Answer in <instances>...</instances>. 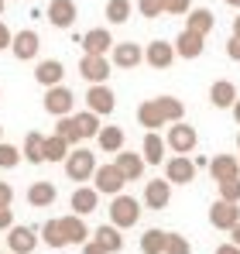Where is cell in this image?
I'll return each instance as SVG.
<instances>
[{
  "mask_svg": "<svg viewBox=\"0 0 240 254\" xmlns=\"http://www.w3.org/2000/svg\"><path fill=\"white\" fill-rule=\"evenodd\" d=\"M137 220H141V203L134 199V196H114L110 199V223L120 227V230H127V227H137Z\"/></svg>",
  "mask_w": 240,
  "mask_h": 254,
  "instance_id": "6da1fadb",
  "label": "cell"
},
{
  "mask_svg": "<svg viewBox=\"0 0 240 254\" xmlns=\"http://www.w3.org/2000/svg\"><path fill=\"white\" fill-rule=\"evenodd\" d=\"M93 172H96V155L89 148H72L65 158V175L72 182H93Z\"/></svg>",
  "mask_w": 240,
  "mask_h": 254,
  "instance_id": "7a4b0ae2",
  "label": "cell"
},
{
  "mask_svg": "<svg viewBox=\"0 0 240 254\" xmlns=\"http://www.w3.org/2000/svg\"><path fill=\"white\" fill-rule=\"evenodd\" d=\"M123 186H127V179H123V172L114 162L110 165H96V172H93V189L100 196H120Z\"/></svg>",
  "mask_w": 240,
  "mask_h": 254,
  "instance_id": "3957f363",
  "label": "cell"
},
{
  "mask_svg": "<svg viewBox=\"0 0 240 254\" xmlns=\"http://www.w3.org/2000/svg\"><path fill=\"white\" fill-rule=\"evenodd\" d=\"M165 144H168L175 155H189V151L199 144V134H196V127H192V124L179 121V124L168 127V134H165Z\"/></svg>",
  "mask_w": 240,
  "mask_h": 254,
  "instance_id": "277c9868",
  "label": "cell"
},
{
  "mask_svg": "<svg viewBox=\"0 0 240 254\" xmlns=\"http://www.w3.org/2000/svg\"><path fill=\"white\" fill-rule=\"evenodd\" d=\"M72 107H76V93H72L69 86H52V89H45V110H48L55 121H59V117H69Z\"/></svg>",
  "mask_w": 240,
  "mask_h": 254,
  "instance_id": "5b68a950",
  "label": "cell"
},
{
  "mask_svg": "<svg viewBox=\"0 0 240 254\" xmlns=\"http://www.w3.org/2000/svg\"><path fill=\"white\" fill-rule=\"evenodd\" d=\"M110 55H82L79 59V76L86 79L89 86H100L110 79Z\"/></svg>",
  "mask_w": 240,
  "mask_h": 254,
  "instance_id": "8992f818",
  "label": "cell"
},
{
  "mask_svg": "<svg viewBox=\"0 0 240 254\" xmlns=\"http://www.w3.org/2000/svg\"><path fill=\"white\" fill-rule=\"evenodd\" d=\"M41 234L35 230V227H21V223H14L10 230H7V248H10V254H31L35 248H38Z\"/></svg>",
  "mask_w": 240,
  "mask_h": 254,
  "instance_id": "52a82bcc",
  "label": "cell"
},
{
  "mask_svg": "<svg viewBox=\"0 0 240 254\" xmlns=\"http://www.w3.org/2000/svg\"><path fill=\"white\" fill-rule=\"evenodd\" d=\"M114 107H117V96H114V89H110L107 83L89 86V89H86V110H93L96 117L114 114Z\"/></svg>",
  "mask_w": 240,
  "mask_h": 254,
  "instance_id": "ba28073f",
  "label": "cell"
},
{
  "mask_svg": "<svg viewBox=\"0 0 240 254\" xmlns=\"http://www.w3.org/2000/svg\"><path fill=\"white\" fill-rule=\"evenodd\" d=\"M165 179H168L172 186H189V182L196 179V162H192L189 155H172V158L165 162Z\"/></svg>",
  "mask_w": 240,
  "mask_h": 254,
  "instance_id": "9c48e42d",
  "label": "cell"
},
{
  "mask_svg": "<svg viewBox=\"0 0 240 254\" xmlns=\"http://www.w3.org/2000/svg\"><path fill=\"white\" fill-rule=\"evenodd\" d=\"M38 52H41V35H38V31L24 28V31L14 35V42H10V55H14L17 62H31Z\"/></svg>",
  "mask_w": 240,
  "mask_h": 254,
  "instance_id": "30bf717a",
  "label": "cell"
},
{
  "mask_svg": "<svg viewBox=\"0 0 240 254\" xmlns=\"http://www.w3.org/2000/svg\"><path fill=\"white\" fill-rule=\"evenodd\" d=\"M45 14H48V24H52V28H59V31H69V28L76 24V17H79L76 0H52Z\"/></svg>",
  "mask_w": 240,
  "mask_h": 254,
  "instance_id": "8fae6325",
  "label": "cell"
},
{
  "mask_svg": "<svg viewBox=\"0 0 240 254\" xmlns=\"http://www.w3.org/2000/svg\"><path fill=\"white\" fill-rule=\"evenodd\" d=\"M110 62H114L117 69H137V65L144 62V48L137 42H117L110 48Z\"/></svg>",
  "mask_w": 240,
  "mask_h": 254,
  "instance_id": "7c38bea8",
  "label": "cell"
},
{
  "mask_svg": "<svg viewBox=\"0 0 240 254\" xmlns=\"http://www.w3.org/2000/svg\"><path fill=\"white\" fill-rule=\"evenodd\" d=\"M209 223L216 230H234L240 223V203H227V199H216L209 206Z\"/></svg>",
  "mask_w": 240,
  "mask_h": 254,
  "instance_id": "4fadbf2b",
  "label": "cell"
},
{
  "mask_svg": "<svg viewBox=\"0 0 240 254\" xmlns=\"http://www.w3.org/2000/svg\"><path fill=\"white\" fill-rule=\"evenodd\" d=\"M79 45H82V55H110V48L117 42H114L110 28H93L79 38Z\"/></svg>",
  "mask_w": 240,
  "mask_h": 254,
  "instance_id": "5bb4252c",
  "label": "cell"
},
{
  "mask_svg": "<svg viewBox=\"0 0 240 254\" xmlns=\"http://www.w3.org/2000/svg\"><path fill=\"white\" fill-rule=\"evenodd\" d=\"M148 210H165L172 203V182L168 179H151L144 182V199H141Z\"/></svg>",
  "mask_w": 240,
  "mask_h": 254,
  "instance_id": "9a60e30c",
  "label": "cell"
},
{
  "mask_svg": "<svg viewBox=\"0 0 240 254\" xmlns=\"http://www.w3.org/2000/svg\"><path fill=\"white\" fill-rule=\"evenodd\" d=\"M144 62L151 65V69H168L172 62H175V45L158 38V42H151L144 48Z\"/></svg>",
  "mask_w": 240,
  "mask_h": 254,
  "instance_id": "2e32d148",
  "label": "cell"
},
{
  "mask_svg": "<svg viewBox=\"0 0 240 254\" xmlns=\"http://www.w3.org/2000/svg\"><path fill=\"white\" fill-rule=\"evenodd\" d=\"M172 45H175V55H179V59H189V62H192V59H199L202 52H206V38L196 35V31H189V28H185V31H182Z\"/></svg>",
  "mask_w": 240,
  "mask_h": 254,
  "instance_id": "e0dca14e",
  "label": "cell"
},
{
  "mask_svg": "<svg viewBox=\"0 0 240 254\" xmlns=\"http://www.w3.org/2000/svg\"><path fill=\"white\" fill-rule=\"evenodd\" d=\"M114 165L123 172V179H127V182H137V179L144 175V165H148V162H144V155H137V151H127V148H123V151H117Z\"/></svg>",
  "mask_w": 240,
  "mask_h": 254,
  "instance_id": "ac0fdd59",
  "label": "cell"
},
{
  "mask_svg": "<svg viewBox=\"0 0 240 254\" xmlns=\"http://www.w3.org/2000/svg\"><path fill=\"white\" fill-rule=\"evenodd\" d=\"M59 223H62V234H65V241L69 244H86L89 237H93V230L86 227V220L82 216H76V213H69V216H59Z\"/></svg>",
  "mask_w": 240,
  "mask_h": 254,
  "instance_id": "d6986e66",
  "label": "cell"
},
{
  "mask_svg": "<svg viewBox=\"0 0 240 254\" xmlns=\"http://www.w3.org/2000/svg\"><path fill=\"white\" fill-rule=\"evenodd\" d=\"M237 86L230 83V79H216V83L209 86V103L216 107V110H230L234 103H237Z\"/></svg>",
  "mask_w": 240,
  "mask_h": 254,
  "instance_id": "ffe728a7",
  "label": "cell"
},
{
  "mask_svg": "<svg viewBox=\"0 0 240 254\" xmlns=\"http://www.w3.org/2000/svg\"><path fill=\"white\" fill-rule=\"evenodd\" d=\"M69 206H72L76 216H89V213H96V206H100V192H96L93 186H79V189L72 192Z\"/></svg>",
  "mask_w": 240,
  "mask_h": 254,
  "instance_id": "44dd1931",
  "label": "cell"
},
{
  "mask_svg": "<svg viewBox=\"0 0 240 254\" xmlns=\"http://www.w3.org/2000/svg\"><path fill=\"white\" fill-rule=\"evenodd\" d=\"M55 196H59V189H55V182H48V179H38V182H31V186H28V203H31L35 210L52 206V203H55Z\"/></svg>",
  "mask_w": 240,
  "mask_h": 254,
  "instance_id": "7402d4cb",
  "label": "cell"
},
{
  "mask_svg": "<svg viewBox=\"0 0 240 254\" xmlns=\"http://www.w3.org/2000/svg\"><path fill=\"white\" fill-rule=\"evenodd\" d=\"M62 76H65V65H62L59 59H45V62H38V69H35V79H38V86H45V89L62 86Z\"/></svg>",
  "mask_w": 240,
  "mask_h": 254,
  "instance_id": "603a6c76",
  "label": "cell"
},
{
  "mask_svg": "<svg viewBox=\"0 0 240 254\" xmlns=\"http://www.w3.org/2000/svg\"><path fill=\"white\" fill-rule=\"evenodd\" d=\"M209 175H213V182L237 179L240 175V158H234V155H216V158H209Z\"/></svg>",
  "mask_w": 240,
  "mask_h": 254,
  "instance_id": "cb8c5ba5",
  "label": "cell"
},
{
  "mask_svg": "<svg viewBox=\"0 0 240 254\" xmlns=\"http://www.w3.org/2000/svg\"><path fill=\"white\" fill-rule=\"evenodd\" d=\"M185 28L206 38V35L216 28V17H213V10H209V7H192V10L185 14Z\"/></svg>",
  "mask_w": 240,
  "mask_h": 254,
  "instance_id": "d4e9b609",
  "label": "cell"
},
{
  "mask_svg": "<svg viewBox=\"0 0 240 254\" xmlns=\"http://www.w3.org/2000/svg\"><path fill=\"white\" fill-rule=\"evenodd\" d=\"M165 137H161L158 130H148L144 134V144H141V155H144V162L148 165H165Z\"/></svg>",
  "mask_w": 240,
  "mask_h": 254,
  "instance_id": "484cf974",
  "label": "cell"
},
{
  "mask_svg": "<svg viewBox=\"0 0 240 254\" xmlns=\"http://www.w3.org/2000/svg\"><path fill=\"white\" fill-rule=\"evenodd\" d=\"M93 241L103 244L107 254H120V251H123V234H120V227H114V223L96 227V230H93Z\"/></svg>",
  "mask_w": 240,
  "mask_h": 254,
  "instance_id": "4316f807",
  "label": "cell"
},
{
  "mask_svg": "<svg viewBox=\"0 0 240 254\" xmlns=\"http://www.w3.org/2000/svg\"><path fill=\"white\" fill-rule=\"evenodd\" d=\"M137 121H141L144 130H158V127L168 124L165 114H161V107H158V96H155V100H144V103L137 107Z\"/></svg>",
  "mask_w": 240,
  "mask_h": 254,
  "instance_id": "83f0119b",
  "label": "cell"
},
{
  "mask_svg": "<svg viewBox=\"0 0 240 254\" xmlns=\"http://www.w3.org/2000/svg\"><path fill=\"white\" fill-rule=\"evenodd\" d=\"M21 155L28 158V165H41V162H45V134H41V130H28V134H24Z\"/></svg>",
  "mask_w": 240,
  "mask_h": 254,
  "instance_id": "f1b7e54d",
  "label": "cell"
},
{
  "mask_svg": "<svg viewBox=\"0 0 240 254\" xmlns=\"http://www.w3.org/2000/svg\"><path fill=\"white\" fill-rule=\"evenodd\" d=\"M96 144H100V151H107V155H117L123 151V130L120 127H100V134H96Z\"/></svg>",
  "mask_w": 240,
  "mask_h": 254,
  "instance_id": "f546056e",
  "label": "cell"
},
{
  "mask_svg": "<svg viewBox=\"0 0 240 254\" xmlns=\"http://www.w3.org/2000/svg\"><path fill=\"white\" fill-rule=\"evenodd\" d=\"M69 151H72V144H69V141H62L59 134L45 137V162H65V158H69Z\"/></svg>",
  "mask_w": 240,
  "mask_h": 254,
  "instance_id": "4dcf8cb0",
  "label": "cell"
},
{
  "mask_svg": "<svg viewBox=\"0 0 240 254\" xmlns=\"http://www.w3.org/2000/svg\"><path fill=\"white\" fill-rule=\"evenodd\" d=\"M72 121H76V130H79V137L86 141V137H96L100 134V117L93 114V110H82V114H72Z\"/></svg>",
  "mask_w": 240,
  "mask_h": 254,
  "instance_id": "1f68e13d",
  "label": "cell"
},
{
  "mask_svg": "<svg viewBox=\"0 0 240 254\" xmlns=\"http://www.w3.org/2000/svg\"><path fill=\"white\" fill-rule=\"evenodd\" d=\"M165 237H168V230H158V227L144 230V237H141V254H165Z\"/></svg>",
  "mask_w": 240,
  "mask_h": 254,
  "instance_id": "d6a6232c",
  "label": "cell"
},
{
  "mask_svg": "<svg viewBox=\"0 0 240 254\" xmlns=\"http://www.w3.org/2000/svg\"><path fill=\"white\" fill-rule=\"evenodd\" d=\"M38 234H41V241H45L48 248H65V244H69L65 234H62V223H59V220H45Z\"/></svg>",
  "mask_w": 240,
  "mask_h": 254,
  "instance_id": "836d02e7",
  "label": "cell"
},
{
  "mask_svg": "<svg viewBox=\"0 0 240 254\" xmlns=\"http://www.w3.org/2000/svg\"><path fill=\"white\" fill-rule=\"evenodd\" d=\"M130 10H134L130 0H107V21L110 24H127L130 21Z\"/></svg>",
  "mask_w": 240,
  "mask_h": 254,
  "instance_id": "e575fe53",
  "label": "cell"
},
{
  "mask_svg": "<svg viewBox=\"0 0 240 254\" xmlns=\"http://www.w3.org/2000/svg\"><path fill=\"white\" fill-rule=\"evenodd\" d=\"M158 107H161V114H165L168 124H179V121L185 117V103L175 100V96H158Z\"/></svg>",
  "mask_w": 240,
  "mask_h": 254,
  "instance_id": "d590c367",
  "label": "cell"
},
{
  "mask_svg": "<svg viewBox=\"0 0 240 254\" xmlns=\"http://www.w3.org/2000/svg\"><path fill=\"white\" fill-rule=\"evenodd\" d=\"M55 134H59L62 141H69L72 148H76V144L82 141L79 130H76V121H72V114H69V117H59V121H55Z\"/></svg>",
  "mask_w": 240,
  "mask_h": 254,
  "instance_id": "8d00e7d4",
  "label": "cell"
},
{
  "mask_svg": "<svg viewBox=\"0 0 240 254\" xmlns=\"http://www.w3.org/2000/svg\"><path fill=\"white\" fill-rule=\"evenodd\" d=\"M21 148H14V144H7V141H0V169H17L21 165Z\"/></svg>",
  "mask_w": 240,
  "mask_h": 254,
  "instance_id": "74e56055",
  "label": "cell"
},
{
  "mask_svg": "<svg viewBox=\"0 0 240 254\" xmlns=\"http://www.w3.org/2000/svg\"><path fill=\"white\" fill-rule=\"evenodd\" d=\"M165 254H192V244H189L182 234L168 230V237H165Z\"/></svg>",
  "mask_w": 240,
  "mask_h": 254,
  "instance_id": "f35d334b",
  "label": "cell"
},
{
  "mask_svg": "<svg viewBox=\"0 0 240 254\" xmlns=\"http://www.w3.org/2000/svg\"><path fill=\"white\" fill-rule=\"evenodd\" d=\"M216 189H220V199H227V203H240V175H237V179H223V182H216Z\"/></svg>",
  "mask_w": 240,
  "mask_h": 254,
  "instance_id": "ab89813d",
  "label": "cell"
},
{
  "mask_svg": "<svg viewBox=\"0 0 240 254\" xmlns=\"http://www.w3.org/2000/svg\"><path fill=\"white\" fill-rule=\"evenodd\" d=\"M141 17H161L165 14V0H137Z\"/></svg>",
  "mask_w": 240,
  "mask_h": 254,
  "instance_id": "60d3db41",
  "label": "cell"
},
{
  "mask_svg": "<svg viewBox=\"0 0 240 254\" xmlns=\"http://www.w3.org/2000/svg\"><path fill=\"white\" fill-rule=\"evenodd\" d=\"M189 10H192V0H165V14H172V17H182Z\"/></svg>",
  "mask_w": 240,
  "mask_h": 254,
  "instance_id": "b9f144b4",
  "label": "cell"
},
{
  "mask_svg": "<svg viewBox=\"0 0 240 254\" xmlns=\"http://www.w3.org/2000/svg\"><path fill=\"white\" fill-rule=\"evenodd\" d=\"M10 203H14V186L0 182V206H10Z\"/></svg>",
  "mask_w": 240,
  "mask_h": 254,
  "instance_id": "7bdbcfd3",
  "label": "cell"
},
{
  "mask_svg": "<svg viewBox=\"0 0 240 254\" xmlns=\"http://www.w3.org/2000/svg\"><path fill=\"white\" fill-rule=\"evenodd\" d=\"M227 59H230V62H240V38H234V35H230V42H227Z\"/></svg>",
  "mask_w": 240,
  "mask_h": 254,
  "instance_id": "ee69618b",
  "label": "cell"
},
{
  "mask_svg": "<svg viewBox=\"0 0 240 254\" xmlns=\"http://www.w3.org/2000/svg\"><path fill=\"white\" fill-rule=\"evenodd\" d=\"M10 227H14V210L0 206V230H10Z\"/></svg>",
  "mask_w": 240,
  "mask_h": 254,
  "instance_id": "f6af8a7d",
  "label": "cell"
},
{
  "mask_svg": "<svg viewBox=\"0 0 240 254\" xmlns=\"http://www.w3.org/2000/svg\"><path fill=\"white\" fill-rule=\"evenodd\" d=\"M10 42H14V31L0 21V52H3V48H10Z\"/></svg>",
  "mask_w": 240,
  "mask_h": 254,
  "instance_id": "bcb514c9",
  "label": "cell"
},
{
  "mask_svg": "<svg viewBox=\"0 0 240 254\" xmlns=\"http://www.w3.org/2000/svg\"><path fill=\"white\" fill-rule=\"evenodd\" d=\"M82 254H107V248H103V244H96V241L89 237V241L82 244Z\"/></svg>",
  "mask_w": 240,
  "mask_h": 254,
  "instance_id": "7dc6e473",
  "label": "cell"
},
{
  "mask_svg": "<svg viewBox=\"0 0 240 254\" xmlns=\"http://www.w3.org/2000/svg\"><path fill=\"white\" fill-rule=\"evenodd\" d=\"M216 254H240V248L230 241V244H220V248H216Z\"/></svg>",
  "mask_w": 240,
  "mask_h": 254,
  "instance_id": "c3c4849f",
  "label": "cell"
},
{
  "mask_svg": "<svg viewBox=\"0 0 240 254\" xmlns=\"http://www.w3.org/2000/svg\"><path fill=\"white\" fill-rule=\"evenodd\" d=\"M230 241H234V244H237V248H240V223H237V227H234V230H230Z\"/></svg>",
  "mask_w": 240,
  "mask_h": 254,
  "instance_id": "681fc988",
  "label": "cell"
},
{
  "mask_svg": "<svg viewBox=\"0 0 240 254\" xmlns=\"http://www.w3.org/2000/svg\"><path fill=\"white\" fill-rule=\"evenodd\" d=\"M230 110H234V121H237V124H240V96H237V103H234Z\"/></svg>",
  "mask_w": 240,
  "mask_h": 254,
  "instance_id": "f907efd6",
  "label": "cell"
},
{
  "mask_svg": "<svg viewBox=\"0 0 240 254\" xmlns=\"http://www.w3.org/2000/svg\"><path fill=\"white\" fill-rule=\"evenodd\" d=\"M234 38H240V14L234 17Z\"/></svg>",
  "mask_w": 240,
  "mask_h": 254,
  "instance_id": "816d5d0a",
  "label": "cell"
},
{
  "mask_svg": "<svg viewBox=\"0 0 240 254\" xmlns=\"http://www.w3.org/2000/svg\"><path fill=\"white\" fill-rule=\"evenodd\" d=\"M223 3H227V7H237V10H240V0H223Z\"/></svg>",
  "mask_w": 240,
  "mask_h": 254,
  "instance_id": "f5cc1de1",
  "label": "cell"
},
{
  "mask_svg": "<svg viewBox=\"0 0 240 254\" xmlns=\"http://www.w3.org/2000/svg\"><path fill=\"white\" fill-rule=\"evenodd\" d=\"M3 3H7V0H0V17H3Z\"/></svg>",
  "mask_w": 240,
  "mask_h": 254,
  "instance_id": "db71d44e",
  "label": "cell"
},
{
  "mask_svg": "<svg viewBox=\"0 0 240 254\" xmlns=\"http://www.w3.org/2000/svg\"><path fill=\"white\" fill-rule=\"evenodd\" d=\"M0 141H3V127H0Z\"/></svg>",
  "mask_w": 240,
  "mask_h": 254,
  "instance_id": "11a10c76",
  "label": "cell"
},
{
  "mask_svg": "<svg viewBox=\"0 0 240 254\" xmlns=\"http://www.w3.org/2000/svg\"><path fill=\"white\" fill-rule=\"evenodd\" d=\"M237 148H240V134H237Z\"/></svg>",
  "mask_w": 240,
  "mask_h": 254,
  "instance_id": "9f6ffc18",
  "label": "cell"
},
{
  "mask_svg": "<svg viewBox=\"0 0 240 254\" xmlns=\"http://www.w3.org/2000/svg\"><path fill=\"white\" fill-rule=\"evenodd\" d=\"M7 254H10V251H7Z\"/></svg>",
  "mask_w": 240,
  "mask_h": 254,
  "instance_id": "6f0895ef",
  "label": "cell"
}]
</instances>
